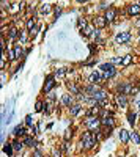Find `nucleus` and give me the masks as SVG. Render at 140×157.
Instances as JSON below:
<instances>
[{"mask_svg":"<svg viewBox=\"0 0 140 157\" xmlns=\"http://www.w3.org/2000/svg\"><path fill=\"white\" fill-rule=\"evenodd\" d=\"M98 138H99V135H98V132L94 133V132H85L84 135H82V143L85 145V148L87 149H91V148H94L96 146V143H98Z\"/></svg>","mask_w":140,"mask_h":157,"instance_id":"f257e3e1","label":"nucleus"},{"mask_svg":"<svg viewBox=\"0 0 140 157\" xmlns=\"http://www.w3.org/2000/svg\"><path fill=\"white\" fill-rule=\"evenodd\" d=\"M84 124H85V127L88 129V131H94L96 132L99 127H101V118L99 116H87V119L84 121Z\"/></svg>","mask_w":140,"mask_h":157,"instance_id":"f03ea898","label":"nucleus"},{"mask_svg":"<svg viewBox=\"0 0 140 157\" xmlns=\"http://www.w3.org/2000/svg\"><path fill=\"white\" fill-rule=\"evenodd\" d=\"M115 41H116V44L129 43V41H131V33H129V31H121V33H118L115 36Z\"/></svg>","mask_w":140,"mask_h":157,"instance_id":"7ed1b4c3","label":"nucleus"},{"mask_svg":"<svg viewBox=\"0 0 140 157\" xmlns=\"http://www.w3.org/2000/svg\"><path fill=\"white\" fill-rule=\"evenodd\" d=\"M101 126L109 127V129H114V127H115V119H114V116H112V115H109V116H104V118L101 119Z\"/></svg>","mask_w":140,"mask_h":157,"instance_id":"20e7f679","label":"nucleus"},{"mask_svg":"<svg viewBox=\"0 0 140 157\" xmlns=\"http://www.w3.org/2000/svg\"><path fill=\"white\" fill-rule=\"evenodd\" d=\"M73 101H74V96L71 94V93H68V94H63L61 96L60 104L63 105V107H71V105H73Z\"/></svg>","mask_w":140,"mask_h":157,"instance_id":"39448f33","label":"nucleus"},{"mask_svg":"<svg viewBox=\"0 0 140 157\" xmlns=\"http://www.w3.org/2000/svg\"><path fill=\"white\" fill-rule=\"evenodd\" d=\"M54 86H55V78H54V76H49L47 80H46V83H44L43 91H44V93H51Z\"/></svg>","mask_w":140,"mask_h":157,"instance_id":"423d86ee","label":"nucleus"},{"mask_svg":"<svg viewBox=\"0 0 140 157\" xmlns=\"http://www.w3.org/2000/svg\"><path fill=\"white\" fill-rule=\"evenodd\" d=\"M115 102H116V105L121 107V108L128 107V99H126L124 94H118V93H116V94H115Z\"/></svg>","mask_w":140,"mask_h":157,"instance_id":"0eeeda50","label":"nucleus"},{"mask_svg":"<svg viewBox=\"0 0 140 157\" xmlns=\"http://www.w3.org/2000/svg\"><path fill=\"white\" fill-rule=\"evenodd\" d=\"M101 80H102V76H101L98 71H93V72L88 76V82H90L91 85H96V83H99Z\"/></svg>","mask_w":140,"mask_h":157,"instance_id":"6e6552de","label":"nucleus"},{"mask_svg":"<svg viewBox=\"0 0 140 157\" xmlns=\"http://www.w3.org/2000/svg\"><path fill=\"white\" fill-rule=\"evenodd\" d=\"M107 24V21H106V17H102V16H96L93 19V27H98V29H104Z\"/></svg>","mask_w":140,"mask_h":157,"instance_id":"1a4fd4ad","label":"nucleus"},{"mask_svg":"<svg viewBox=\"0 0 140 157\" xmlns=\"http://www.w3.org/2000/svg\"><path fill=\"white\" fill-rule=\"evenodd\" d=\"M116 16H118V11H116L115 8H110V10L106 11V16H104V17H106L107 22H112V21L116 19Z\"/></svg>","mask_w":140,"mask_h":157,"instance_id":"9d476101","label":"nucleus"},{"mask_svg":"<svg viewBox=\"0 0 140 157\" xmlns=\"http://www.w3.org/2000/svg\"><path fill=\"white\" fill-rule=\"evenodd\" d=\"M128 14L129 16H139L140 14V5L139 3H132L128 6Z\"/></svg>","mask_w":140,"mask_h":157,"instance_id":"9b49d317","label":"nucleus"},{"mask_svg":"<svg viewBox=\"0 0 140 157\" xmlns=\"http://www.w3.org/2000/svg\"><path fill=\"white\" fill-rule=\"evenodd\" d=\"M93 99L96 101V102H101V101L107 99V91H106V90H99V91H96V93L93 94Z\"/></svg>","mask_w":140,"mask_h":157,"instance_id":"f8f14e48","label":"nucleus"},{"mask_svg":"<svg viewBox=\"0 0 140 157\" xmlns=\"http://www.w3.org/2000/svg\"><path fill=\"white\" fill-rule=\"evenodd\" d=\"M118 137H120L121 143H128V141L131 140V132L124 131V129H121V131H120V133H118Z\"/></svg>","mask_w":140,"mask_h":157,"instance_id":"ddd939ff","label":"nucleus"},{"mask_svg":"<svg viewBox=\"0 0 140 157\" xmlns=\"http://www.w3.org/2000/svg\"><path fill=\"white\" fill-rule=\"evenodd\" d=\"M51 11H52V5H51V3H43V5L39 6V13H41L43 16L49 14Z\"/></svg>","mask_w":140,"mask_h":157,"instance_id":"4468645a","label":"nucleus"},{"mask_svg":"<svg viewBox=\"0 0 140 157\" xmlns=\"http://www.w3.org/2000/svg\"><path fill=\"white\" fill-rule=\"evenodd\" d=\"M19 33H21L19 29H16V27H11L10 31H8V38H10V39H16V38H19Z\"/></svg>","mask_w":140,"mask_h":157,"instance_id":"2eb2a0df","label":"nucleus"},{"mask_svg":"<svg viewBox=\"0 0 140 157\" xmlns=\"http://www.w3.org/2000/svg\"><path fill=\"white\" fill-rule=\"evenodd\" d=\"M80 110H82V105H80V104H73L69 107V113L73 115V116H76V115L80 113Z\"/></svg>","mask_w":140,"mask_h":157,"instance_id":"dca6fc26","label":"nucleus"},{"mask_svg":"<svg viewBox=\"0 0 140 157\" xmlns=\"http://www.w3.org/2000/svg\"><path fill=\"white\" fill-rule=\"evenodd\" d=\"M80 31H82V35H84V36H91L94 31H96V29H94L93 25H88V27H85V29H84V30H80Z\"/></svg>","mask_w":140,"mask_h":157,"instance_id":"f3484780","label":"nucleus"},{"mask_svg":"<svg viewBox=\"0 0 140 157\" xmlns=\"http://www.w3.org/2000/svg\"><path fill=\"white\" fill-rule=\"evenodd\" d=\"M11 145H13V148H14V151H16V152H21V151H22V148H24V141H19V140L16 138V140L13 141Z\"/></svg>","mask_w":140,"mask_h":157,"instance_id":"a211bd4d","label":"nucleus"},{"mask_svg":"<svg viewBox=\"0 0 140 157\" xmlns=\"http://www.w3.org/2000/svg\"><path fill=\"white\" fill-rule=\"evenodd\" d=\"M24 145L29 146V148H35V146H36V141H35L31 137H25L24 138Z\"/></svg>","mask_w":140,"mask_h":157,"instance_id":"6ab92c4d","label":"nucleus"},{"mask_svg":"<svg viewBox=\"0 0 140 157\" xmlns=\"http://www.w3.org/2000/svg\"><path fill=\"white\" fill-rule=\"evenodd\" d=\"M115 74H116V71H115V68H112V69H110V71H106V72H104V76H102V78H104V80H109V78H112V77H114V76H115Z\"/></svg>","mask_w":140,"mask_h":157,"instance_id":"aec40b11","label":"nucleus"},{"mask_svg":"<svg viewBox=\"0 0 140 157\" xmlns=\"http://www.w3.org/2000/svg\"><path fill=\"white\" fill-rule=\"evenodd\" d=\"M68 88H69L71 94H80V88H79L77 85H74V83H68Z\"/></svg>","mask_w":140,"mask_h":157,"instance_id":"412c9836","label":"nucleus"},{"mask_svg":"<svg viewBox=\"0 0 140 157\" xmlns=\"http://www.w3.org/2000/svg\"><path fill=\"white\" fill-rule=\"evenodd\" d=\"M13 133H14V137H22V135H25V129L21 127V126H17L14 131H13Z\"/></svg>","mask_w":140,"mask_h":157,"instance_id":"4be33fe9","label":"nucleus"},{"mask_svg":"<svg viewBox=\"0 0 140 157\" xmlns=\"http://www.w3.org/2000/svg\"><path fill=\"white\" fill-rule=\"evenodd\" d=\"M44 107H46V104L43 102V101H36V104H35V110L39 113V112H44Z\"/></svg>","mask_w":140,"mask_h":157,"instance_id":"5701e85b","label":"nucleus"},{"mask_svg":"<svg viewBox=\"0 0 140 157\" xmlns=\"http://www.w3.org/2000/svg\"><path fill=\"white\" fill-rule=\"evenodd\" d=\"M135 119H137V115L132 113V112H129L128 113V121H129L131 126H134V124H135Z\"/></svg>","mask_w":140,"mask_h":157,"instance_id":"b1692460","label":"nucleus"},{"mask_svg":"<svg viewBox=\"0 0 140 157\" xmlns=\"http://www.w3.org/2000/svg\"><path fill=\"white\" fill-rule=\"evenodd\" d=\"M131 140H132L135 145H140V135L137 132H131Z\"/></svg>","mask_w":140,"mask_h":157,"instance_id":"393cba45","label":"nucleus"},{"mask_svg":"<svg viewBox=\"0 0 140 157\" xmlns=\"http://www.w3.org/2000/svg\"><path fill=\"white\" fill-rule=\"evenodd\" d=\"M13 151H14L13 145H5V146H3V152H5V154H8V157L13 154Z\"/></svg>","mask_w":140,"mask_h":157,"instance_id":"a878e982","label":"nucleus"},{"mask_svg":"<svg viewBox=\"0 0 140 157\" xmlns=\"http://www.w3.org/2000/svg\"><path fill=\"white\" fill-rule=\"evenodd\" d=\"M35 27H36V24H35V19H33V17L27 19V29H29V31H30V30H33Z\"/></svg>","mask_w":140,"mask_h":157,"instance_id":"bb28decb","label":"nucleus"},{"mask_svg":"<svg viewBox=\"0 0 140 157\" xmlns=\"http://www.w3.org/2000/svg\"><path fill=\"white\" fill-rule=\"evenodd\" d=\"M14 54H16V58H21V55H24L21 44H16V46H14Z\"/></svg>","mask_w":140,"mask_h":157,"instance_id":"cd10ccee","label":"nucleus"},{"mask_svg":"<svg viewBox=\"0 0 140 157\" xmlns=\"http://www.w3.org/2000/svg\"><path fill=\"white\" fill-rule=\"evenodd\" d=\"M77 25L80 27V30H84L85 27H88V24H87V19H84V17H80V19L77 21Z\"/></svg>","mask_w":140,"mask_h":157,"instance_id":"c85d7f7f","label":"nucleus"},{"mask_svg":"<svg viewBox=\"0 0 140 157\" xmlns=\"http://www.w3.org/2000/svg\"><path fill=\"white\" fill-rule=\"evenodd\" d=\"M131 61H132V55H124L123 57V64H121V66H128Z\"/></svg>","mask_w":140,"mask_h":157,"instance_id":"c756f323","label":"nucleus"},{"mask_svg":"<svg viewBox=\"0 0 140 157\" xmlns=\"http://www.w3.org/2000/svg\"><path fill=\"white\" fill-rule=\"evenodd\" d=\"M71 137H73V129H66V131H65V135H63L65 141H69Z\"/></svg>","mask_w":140,"mask_h":157,"instance_id":"7c9ffc66","label":"nucleus"},{"mask_svg":"<svg viewBox=\"0 0 140 157\" xmlns=\"http://www.w3.org/2000/svg\"><path fill=\"white\" fill-rule=\"evenodd\" d=\"M112 68H114V64H112V63H110V64H107V63H106V64H101V71H102V72L110 71Z\"/></svg>","mask_w":140,"mask_h":157,"instance_id":"2f4dec72","label":"nucleus"},{"mask_svg":"<svg viewBox=\"0 0 140 157\" xmlns=\"http://www.w3.org/2000/svg\"><path fill=\"white\" fill-rule=\"evenodd\" d=\"M112 64H123V57H115V58H112Z\"/></svg>","mask_w":140,"mask_h":157,"instance_id":"473e14b6","label":"nucleus"},{"mask_svg":"<svg viewBox=\"0 0 140 157\" xmlns=\"http://www.w3.org/2000/svg\"><path fill=\"white\" fill-rule=\"evenodd\" d=\"M8 58L11 60H16V54H14V49H8Z\"/></svg>","mask_w":140,"mask_h":157,"instance_id":"72a5a7b5","label":"nucleus"},{"mask_svg":"<svg viewBox=\"0 0 140 157\" xmlns=\"http://www.w3.org/2000/svg\"><path fill=\"white\" fill-rule=\"evenodd\" d=\"M25 126H29V127L33 126V118H31V115H29V116L25 118Z\"/></svg>","mask_w":140,"mask_h":157,"instance_id":"f704fd0d","label":"nucleus"},{"mask_svg":"<svg viewBox=\"0 0 140 157\" xmlns=\"http://www.w3.org/2000/svg\"><path fill=\"white\" fill-rule=\"evenodd\" d=\"M52 157H61V151L57 149V148H54L52 149Z\"/></svg>","mask_w":140,"mask_h":157,"instance_id":"c9c22d12","label":"nucleus"},{"mask_svg":"<svg viewBox=\"0 0 140 157\" xmlns=\"http://www.w3.org/2000/svg\"><path fill=\"white\" fill-rule=\"evenodd\" d=\"M19 41H21V43H25V41H27V33H25V31H21V33H19Z\"/></svg>","mask_w":140,"mask_h":157,"instance_id":"e433bc0d","label":"nucleus"},{"mask_svg":"<svg viewBox=\"0 0 140 157\" xmlns=\"http://www.w3.org/2000/svg\"><path fill=\"white\" fill-rule=\"evenodd\" d=\"M65 74H68V69H57L55 71V76H65Z\"/></svg>","mask_w":140,"mask_h":157,"instance_id":"4c0bfd02","label":"nucleus"},{"mask_svg":"<svg viewBox=\"0 0 140 157\" xmlns=\"http://www.w3.org/2000/svg\"><path fill=\"white\" fill-rule=\"evenodd\" d=\"M99 8H102V10H106V11H107V10H110V3H109V2H102Z\"/></svg>","mask_w":140,"mask_h":157,"instance_id":"58836bf2","label":"nucleus"},{"mask_svg":"<svg viewBox=\"0 0 140 157\" xmlns=\"http://www.w3.org/2000/svg\"><path fill=\"white\" fill-rule=\"evenodd\" d=\"M36 35H38V25L35 27L33 30H30V36H33V38H35V36H36Z\"/></svg>","mask_w":140,"mask_h":157,"instance_id":"ea45409f","label":"nucleus"},{"mask_svg":"<svg viewBox=\"0 0 140 157\" xmlns=\"http://www.w3.org/2000/svg\"><path fill=\"white\" fill-rule=\"evenodd\" d=\"M54 11H55V17H58V16H60V13H61V6H55V10H54Z\"/></svg>","mask_w":140,"mask_h":157,"instance_id":"a19ab883","label":"nucleus"},{"mask_svg":"<svg viewBox=\"0 0 140 157\" xmlns=\"http://www.w3.org/2000/svg\"><path fill=\"white\" fill-rule=\"evenodd\" d=\"M31 157H44V156H43L39 151H35V152H33V156H31Z\"/></svg>","mask_w":140,"mask_h":157,"instance_id":"79ce46f5","label":"nucleus"},{"mask_svg":"<svg viewBox=\"0 0 140 157\" xmlns=\"http://www.w3.org/2000/svg\"><path fill=\"white\" fill-rule=\"evenodd\" d=\"M135 27H140V19H139L137 22H135Z\"/></svg>","mask_w":140,"mask_h":157,"instance_id":"37998d69","label":"nucleus"},{"mask_svg":"<svg viewBox=\"0 0 140 157\" xmlns=\"http://www.w3.org/2000/svg\"><path fill=\"white\" fill-rule=\"evenodd\" d=\"M139 108H140V102H139Z\"/></svg>","mask_w":140,"mask_h":157,"instance_id":"c03bdc74","label":"nucleus"},{"mask_svg":"<svg viewBox=\"0 0 140 157\" xmlns=\"http://www.w3.org/2000/svg\"><path fill=\"white\" fill-rule=\"evenodd\" d=\"M139 43H140V39H139Z\"/></svg>","mask_w":140,"mask_h":157,"instance_id":"a18cd8bd","label":"nucleus"},{"mask_svg":"<svg viewBox=\"0 0 140 157\" xmlns=\"http://www.w3.org/2000/svg\"><path fill=\"white\" fill-rule=\"evenodd\" d=\"M139 5H140V2H139Z\"/></svg>","mask_w":140,"mask_h":157,"instance_id":"49530a36","label":"nucleus"},{"mask_svg":"<svg viewBox=\"0 0 140 157\" xmlns=\"http://www.w3.org/2000/svg\"><path fill=\"white\" fill-rule=\"evenodd\" d=\"M120 157H123V156H120Z\"/></svg>","mask_w":140,"mask_h":157,"instance_id":"de8ad7c7","label":"nucleus"}]
</instances>
